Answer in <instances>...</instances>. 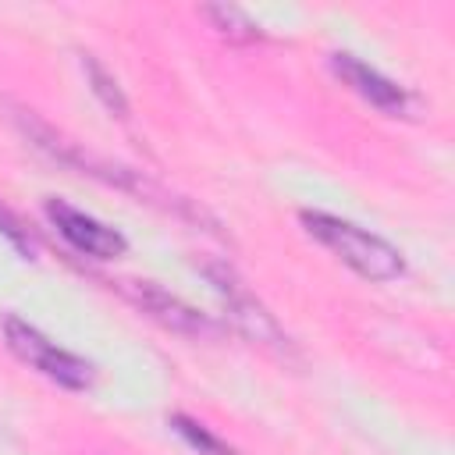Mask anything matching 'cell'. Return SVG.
Returning a JSON list of instances; mask_svg holds the SVG:
<instances>
[{"label": "cell", "instance_id": "obj_6", "mask_svg": "<svg viewBox=\"0 0 455 455\" xmlns=\"http://www.w3.org/2000/svg\"><path fill=\"white\" fill-rule=\"evenodd\" d=\"M331 68H334V75H338L355 96H363V100L373 103L377 110H384V114H405V107H409L405 89H402L398 82L384 78L380 71H373L370 64L355 60L352 53H334V57H331Z\"/></svg>", "mask_w": 455, "mask_h": 455}, {"label": "cell", "instance_id": "obj_2", "mask_svg": "<svg viewBox=\"0 0 455 455\" xmlns=\"http://www.w3.org/2000/svg\"><path fill=\"white\" fill-rule=\"evenodd\" d=\"M4 338H7V348H11L21 363H28V366L39 370L43 377L57 380L60 387H75V391H78V387H89L92 366H89L85 359H78V355L57 348L46 334H39L36 327H28L25 320L7 316V320H4Z\"/></svg>", "mask_w": 455, "mask_h": 455}, {"label": "cell", "instance_id": "obj_3", "mask_svg": "<svg viewBox=\"0 0 455 455\" xmlns=\"http://www.w3.org/2000/svg\"><path fill=\"white\" fill-rule=\"evenodd\" d=\"M210 274V281H213V288H217V295L228 302V316L235 320V327L252 341V345H263V348H270V352H277V355H288L291 352V341H288V334L277 327V320L238 284V277L231 274V270H224V267H210L206 270Z\"/></svg>", "mask_w": 455, "mask_h": 455}, {"label": "cell", "instance_id": "obj_8", "mask_svg": "<svg viewBox=\"0 0 455 455\" xmlns=\"http://www.w3.org/2000/svg\"><path fill=\"white\" fill-rule=\"evenodd\" d=\"M82 68H85V75H89V82H92V92L103 100V107L107 110H114L117 117H124L128 114V103H124V92L117 89V82L96 64V57H82Z\"/></svg>", "mask_w": 455, "mask_h": 455}, {"label": "cell", "instance_id": "obj_5", "mask_svg": "<svg viewBox=\"0 0 455 455\" xmlns=\"http://www.w3.org/2000/svg\"><path fill=\"white\" fill-rule=\"evenodd\" d=\"M46 217H50V224H53L78 252H85V256L114 259V256L124 252V238H121L114 228H103L96 217H89V213H82V210H75V206H68V203H60V199H50V203H46Z\"/></svg>", "mask_w": 455, "mask_h": 455}, {"label": "cell", "instance_id": "obj_9", "mask_svg": "<svg viewBox=\"0 0 455 455\" xmlns=\"http://www.w3.org/2000/svg\"><path fill=\"white\" fill-rule=\"evenodd\" d=\"M0 231H4V235H7L21 252H32V238L25 235V228L18 224V217H14L11 210H4V206H0Z\"/></svg>", "mask_w": 455, "mask_h": 455}, {"label": "cell", "instance_id": "obj_7", "mask_svg": "<svg viewBox=\"0 0 455 455\" xmlns=\"http://www.w3.org/2000/svg\"><path fill=\"white\" fill-rule=\"evenodd\" d=\"M203 14L213 21V28L220 32V36H228L231 43H252V39H259V25L252 21V18H245L238 7H228V4H210V7H203Z\"/></svg>", "mask_w": 455, "mask_h": 455}, {"label": "cell", "instance_id": "obj_4", "mask_svg": "<svg viewBox=\"0 0 455 455\" xmlns=\"http://www.w3.org/2000/svg\"><path fill=\"white\" fill-rule=\"evenodd\" d=\"M121 288H124V295H128L142 313H149L156 323H164V327L174 331V334H185V338H217V334H220V327H217L210 316L196 313L192 306H185L181 299L167 295L164 288H156V284H149V281H124Z\"/></svg>", "mask_w": 455, "mask_h": 455}, {"label": "cell", "instance_id": "obj_1", "mask_svg": "<svg viewBox=\"0 0 455 455\" xmlns=\"http://www.w3.org/2000/svg\"><path fill=\"white\" fill-rule=\"evenodd\" d=\"M302 224H306V231L320 242V245H327L345 267H352L359 277H370V281H395L402 270H405V259H402V252L391 245V242H384V238H377V235H370V231H363V228H355V224H348V220H341V217H331V213H302Z\"/></svg>", "mask_w": 455, "mask_h": 455}]
</instances>
